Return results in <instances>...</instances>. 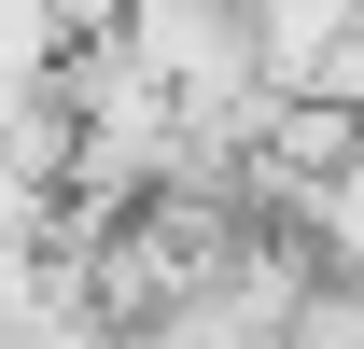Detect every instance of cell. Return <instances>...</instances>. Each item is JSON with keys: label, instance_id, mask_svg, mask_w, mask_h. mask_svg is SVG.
Returning a JSON list of instances; mask_svg holds the SVG:
<instances>
[{"label": "cell", "instance_id": "obj_1", "mask_svg": "<svg viewBox=\"0 0 364 349\" xmlns=\"http://www.w3.org/2000/svg\"><path fill=\"white\" fill-rule=\"evenodd\" d=\"M280 349H364V279H309L280 307Z\"/></svg>", "mask_w": 364, "mask_h": 349}]
</instances>
